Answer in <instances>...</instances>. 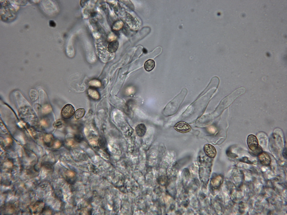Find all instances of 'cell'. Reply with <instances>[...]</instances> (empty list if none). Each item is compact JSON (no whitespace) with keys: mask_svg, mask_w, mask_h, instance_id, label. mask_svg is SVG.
<instances>
[{"mask_svg":"<svg viewBox=\"0 0 287 215\" xmlns=\"http://www.w3.org/2000/svg\"><path fill=\"white\" fill-rule=\"evenodd\" d=\"M187 93V89L184 88L181 92L167 105L164 110V114L166 115L174 114L177 110Z\"/></svg>","mask_w":287,"mask_h":215,"instance_id":"1","label":"cell"},{"mask_svg":"<svg viewBox=\"0 0 287 215\" xmlns=\"http://www.w3.org/2000/svg\"><path fill=\"white\" fill-rule=\"evenodd\" d=\"M245 91L246 89L244 87H241L236 89L222 100L218 108L217 111L221 112L229 106L236 98L244 94Z\"/></svg>","mask_w":287,"mask_h":215,"instance_id":"2","label":"cell"},{"mask_svg":"<svg viewBox=\"0 0 287 215\" xmlns=\"http://www.w3.org/2000/svg\"><path fill=\"white\" fill-rule=\"evenodd\" d=\"M75 109L71 104H68L65 105L62 109L61 114L64 119H68L71 118L74 114Z\"/></svg>","mask_w":287,"mask_h":215,"instance_id":"3","label":"cell"},{"mask_svg":"<svg viewBox=\"0 0 287 215\" xmlns=\"http://www.w3.org/2000/svg\"><path fill=\"white\" fill-rule=\"evenodd\" d=\"M174 128L177 131L184 133L188 132L191 128V126L187 123L184 122H180L175 125Z\"/></svg>","mask_w":287,"mask_h":215,"instance_id":"4","label":"cell"},{"mask_svg":"<svg viewBox=\"0 0 287 215\" xmlns=\"http://www.w3.org/2000/svg\"><path fill=\"white\" fill-rule=\"evenodd\" d=\"M247 143L249 148L253 151H256L259 148L258 140L253 135H250L248 136Z\"/></svg>","mask_w":287,"mask_h":215,"instance_id":"5","label":"cell"},{"mask_svg":"<svg viewBox=\"0 0 287 215\" xmlns=\"http://www.w3.org/2000/svg\"><path fill=\"white\" fill-rule=\"evenodd\" d=\"M204 150L206 154L210 158H214L216 156V150L215 147L211 144H205L204 146Z\"/></svg>","mask_w":287,"mask_h":215,"instance_id":"6","label":"cell"},{"mask_svg":"<svg viewBox=\"0 0 287 215\" xmlns=\"http://www.w3.org/2000/svg\"><path fill=\"white\" fill-rule=\"evenodd\" d=\"M259 160L261 164L265 166L269 165L271 163V159L269 156L266 153L262 152L258 156Z\"/></svg>","mask_w":287,"mask_h":215,"instance_id":"7","label":"cell"},{"mask_svg":"<svg viewBox=\"0 0 287 215\" xmlns=\"http://www.w3.org/2000/svg\"><path fill=\"white\" fill-rule=\"evenodd\" d=\"M223 181V178L220 175L215 176L212 179L211 181V186L215 189L219 188L222 184Z\"/></svg>","mask_w":287,"mask_h":215,"instance_id":"8","label":"cell"},{"mask_svg":"<svg viewBox=\"0 0 287 215\" xmlns=\"http://www.w3.org/2000/svg\"><path fill=\"white\" fill-rule=\"evenodd\" d=\"M135 131L136 135L139 137H142L145 134L146 132V128L143 123L137 124L135 127Z\"/></svg>","mask_w":287,"mask_h":215,"instance_id":"9","label":"cell"},{"mask_svg":"<svg viewBox=\"0 0 287 215\" xmlns=\"http://www.w3.org/2000/svg\"><path fill=\"white\" fill-rule=\"evenodd\" d=\"M87 94L90 98L95 100L99 99L100 98V95L98 92L95 89L89 88L87 91Z\"/></svg>","mask_w":287,"mask_h":215,"instance_id":"10","label":"cell"},{"mask_svg":"<svg viewBox=\"0 0 287 215\" xmlns=\"http://www.w3.org/2000/svg\"><path fill=\"white\" fill-rule=\"evenodd\" d=\"M119 45V42L117 40L112 41L110 42L108 47L109 52L113 53L115 52L118 49Z\"/></svg>","mask_w":287,"mask_h":215,"instance_id":"11","label":"cell"},{"mask_svg":"<svg viewBox=\"0 0 287 215\" xmlns=\"http://www.w3.org/2000/svg\"><path fill=\"white\" fill-rule=\"evenodd\" d=\"M155 66V63L154 61L152 59H149L145 62L144 65V68L146 71L149 72L153 69Z\"/></svg>","mask_w":287,"mask_h":215,"instance_id":"12","label":"cell"},{"mask_svg":"<svg viewBox=\"0 0 287 215\" xmlns=\"http://www.w3.org/2000/svg\"><path fill=\"white\" fill-rule=\"evenodd\" d=\"M85 110L84 108H80L77 109L75 112L74 116L75 119L78 120L82 118L85 113Z\"/></svg>","mask_w":287,"mask_h":215,"instance_id":"13","label":"cell"},{"mask_svg":"<svg viewBox=\"0 0 287 215\" xmlns=\"http://www.w3.org/2000/svg\"><path fill=\"white\" fill-rule=\"evenodd\" d=\"M44 142L47 146H51L53 145V138L52 135L49 134H46L44 138Z\"/></svg>","mask_w":287,"mask_h":215,"instance_id":"14","label":"cell"},{"mask_svg":"<svg viewBox=\"0 0 287 215\" xmlns=\"http://www.w3.org/2000/svg\"><path fill=\"white\" fill-rule=\"evenodd\" d=\"M89 84L91 86L95 87H100L102 85L101 82L99 80L96 79L90 81Z\"/></svg>","mask_w":287,"mask_h":215,"instance_id":"15","label":"cell"},{"mask_svg":"<svg viewBox=\"0 0 287 215\" xmlns=\"http://www.w3.org/2000/svg\"><path fill=\"white\" fill-rule=\"evenodd\" d=\"M123 26V23L121 21H119L114 24L113 28L115 30H119L121 29Z\"/></svg>","mask_w":287,"mask_h":215,"instance_id":"16","label":"cell"},{"mask_svg":"<svg viewBox=\"0 0 287 215\" xmlns=\"http://www.w3.org/2000/svg\"><path fill=\"white\" fill-rule=\"evenodd\" d=\"M63 124V122L61 120H58L56 121L54 124V126L55 127L59 128Z\"/></svg>","mask_w":287,"mask_h":215,"instance_id":"17","label":"cell"},{"mask_svg":"<svg viewBox=\"0 0 287 215\" xmlns=\"http://www.w3.org/2000/svg\"><path fill=\"white\" fill-rule=\"evenodd\" d=\"M134 89L132 87H129L126 90V92L129 95L133 92Z\"/></svg>","mask_w":287,"mask_h":215,"instance_id":"18","label":"cell"},{"mask_svg":"<svg viewBox=\"0 0 287 215\" xmlns=\"http://www.w3.org/2000/svg\"><path fill=\"white\" fill-rule=\"evenodd\" d=\"M49 24L52 27H55L56 25L55 23L53 20H50L49 21Z\"/></svg>","mask_w":287,"mask_h":215,"instance_id":"19","label":"cell"},{"mask_svg":"<svg viewBox=\"0 0 287 215\" xmlns=\"http://www.w3.org/2000/svg\"><path fill=\"white\" fill-rule=\"evenodd\" d=\"M283 155L284 157L286 159H287V150L286 149H285L284 150Z\"/></svg>","mask_w":287,"mask_h":215,"instance_id":"20","label":"cell"},{"mask_svg":"<svg viewBox=\"0 0 287 215\" xmlns=\"http://www.w3.org/2000/svg\"><path fill=\"white\" fill-rule=\"evenodd\" d=\"M60 143L59 141H57L55 143V148H57L59 147L60 145Z\"/></svg>","mask_w":287,"mask_h":215,"instance_id":"21","label":"cell"},{"mask_svg":"<svg viewBox=\"0 0 287 215\" xmlns=\"http://www.w3.org/2000/svg\"><path fill=\"white\" fill-rule=\"evenodd\" d=\"M210 128V132H214L215 131V129L213 128V127H211Z\"/></svg>","mask_w":287,"mask_h":215,"instance_id":"22","label":"cell"}]
</instances>
